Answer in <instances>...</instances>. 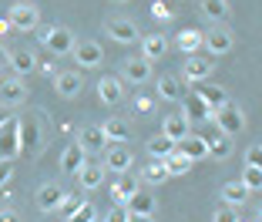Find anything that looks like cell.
I'll list each match as a JSON object with an SVG mask.
<instances>
[{"mask_svg": "<svg viewBox=\"0 0 262 222\" xmlns=\"http://www.w3.org/2000/svg\"><path fill=\"white\" fill-rule=\"evenodd\" d=\"M212 122H215V128L222 131V135L235 138L246 131V111L235 105H222V108H212Z\"/></svg>", "mask_w": 262, "mask_h": 222, "instance_id": "1", "label": "cell"}, {"mask_svg": "<svg viewBox=\"0 0 262 222\" xmlns=\"http://www.w3.org/2000/svg\"><path fill=\"white\" fill-rule=\"evenodd\" d=\"M202 47H205L212 57H222V54H229L232 47H235V41H232V31H225L222 24H215L212 31L202 34Z\"/></svg>", "mask_w": 262, "mask_h": 222, "instance_id": "2", "label": "cell"}, {"mask_svg": "<svg viewBox=\"0 0 262 222\" xmlns=\"http://www.w3.org/2000/svg\"><path fill=\"white\" fill-rule=\"evenodd\" d=\"M74 34L68 31V27H47V34H44V47L51 54H54V57H64V54H71L74 51Z\"/></svg>", "mask_w": 262, "mask_h": 222, "instance_id": "3", "label": "cell"}, {"mask_svg": "<svg viewBox=\"0 0 262 222\" xmlns=\"http://www.w3.org/2000/svg\"><path fill=\"white\" fill-rule=\"evenodd\" d=\"M10 27L14 31H37V24H40V14L34 4H14L10 7Z\"/></svg>", "mask_w": 262, "mask_h": 222, "instance_id": "4", "label": "cell"}, {"mask_svg": "<svg viewBox=\"0 0 262 222\" xmlns=\"http://www.w3.org/2000/svg\"><path fill=\"white\" fill-rule=\"evenodd\" d=\"M17 152H20V122L17 118H10L4 128H0V158H17Z\"/></svg>", "mask_w": 262, "mask_h": 222, "instance_id": "5", "label": "cell"}, {"mask_svg": "<svg viewBox=\"0 0 262 222\" xmlns=\"http://www.w3.org/2000/svg\"><path fill=\"white\" fill-rule=\"evenodd\" d=\"M24 98H27V85L20 77H0V105L17 108V105H24Z\"/></svg>", "mask_w": 262, "mask_h": 222, "instance_id": "6", "label": "cell"}, {"mask_svg": "<svg viewBox=\"0 0 262 222\" xmlns=\"http://www.w3.org/2000/svg\"><path fill=\"white\" fill-rule=\"evenodd\" d=\"M71 54H74V61L81 64L84 71L88 68H98V64L104 61V51H101L98 41H81V44H74V51H71Z\"/></svg>", "mask_w": 262, "mask_h": 222, "instance_id": "7", "label": "cell"}, {"mask_svg": "<svg viewBox=\"0 0 262 222\" xmlns=\"http://www.w3.org/2000/svg\"><path fill=\"white\" fill-rule=\"evenodd\" d=\"M212 71H215V61H212V57H199V54H192V57L185 61V81H188V85H195V81H208Z\"/></svg>", "mask_w": 262, "mask_h": 222, "instance_id": "8", "label": "cell"}, {"mask_svg": "<svg viewBox=\"0 0 262 222\" xmlns=\"http://www.w3.org/2000/svg\"><path fill=\"white\" fill-rule=\"evenodd\" d=\"M162 135H165V138H171V142L178 145L182 138L192 135V122H188V118L182 115V111H175V115H168V118L162 122Z\"/></svg>", "mask_w": 262, "mask_h": 222, "instance_id": "9", "label": "cell"}, {"mask_svg": "<svg viewBox=\"0 0 262 222\" xmlns=\"http://www.w3.org/2000/svg\"><path fill=\"white\" fill-rule=\"evenodd\" d=\"M121 77L128 85H145L148 77H151V61H145V57H128L124 68H121Z\"/></svg>", "mask_w": 262, "mask_h": 222, "instance_id": "10", "label": "cell"}, {"mask_svg": "<svg viewBox=\"0 0 262 222\" xmlns=\"http://www.w3.org/2000/svg\"><path fill=\"white\" fill-rule=\"evenodd\" d=\"M84 162H88V152L81 148V142H71V145L64 148V155H61V169H64V175H77V172L84 169Z\"/></svg>", "mask_w": 262, "mask_h": 222, "instance_id": "11", "label": "cell"}, {"mask_svg": "<svg viewBox=\"0 0 262 222\" xmlns=\"http://www.w3.org/2000/svg\"><path fill=\"white\" fill-rule=\"evenodd\" d=\"M104 169L124 175V172L131 169V152L124 145H108V148H104Z\"/></svg>", "mask_w": 262, "mask_h": 222, "instance_id": "12", "label": "cell"}, {"mask_svg": "<svg viewBox=\"0 0 262 222\" xmlns=\"http://www.w3.org/2000/svg\"><path fill=\"white\" fill-rule=\"evenodd\" d=\"M192 91L199 94V98L205 101L208 108H222V105H229V94H225V88H219V85H208V81H195Z\"/></svg>", "mask_w": 262, "mask_h": 222, "instance_id": "13", "label": "cell"}, {"mask_svg": "<svg viewBox=\"0 0 262 222\" xmlns=\"http://www.w3.org/2000/svg\"><path fill=\"white\" fill-rule=\"evenodd\" d=\"M98 98L104 101V105H121V98H124V88H121V77H115V74H104L98 81Z\"/></svg>", "mask_w": 262, "mask_h": 222, "instance_id": "14", "label": "cell"}, {"mask_svg": "<svg viewBox=\"0 0 262 222\" xmlns=\"http://www.w3.org/2000/svg\"><path fill=\"white\" fill-rule=\"evenodd\" d=\"M104 31L111 34V41H118V44H135L138 41V27L131 21H124V17H115V21H108V27Z\"/></svg>", "mask_w": 262, "mask_h": 222, "instance_id": "15", "label": "cell"}, {"mask_svg": "<svg viewBox=\"0 0 262 222\" xmlns=\"http://www.w3.org/2000/svg\"><path fill=\"white\" fill-rule=\"evenodd\" d=\"M104 175H108V169L104 165H94V162H84V169L77 172V185L84 192H91V189H98V185H104Z\"/></svg>", "mask_w": 262, "mask_h": 222, "instance_id": "16", "label": "cell"}, {"mask_svg": "<svg viewBox=\"0 0 262 222\" xmlns=\"http://www.w3.org/2000/svg\"><path fill=\"white\" fill-rule=\"evenodd\" d=\"M182 101H185L182 115H185L188 122H212V108H208V105H205V101H202L195 91H192V94H185Z\"/></svg>", "mask_w": 262, "mask_h": 222, "instance_id": "17", "label": "cell"}, {"mask_svg": "<svg viewBox=\"0 0 262 222\" xmlns=\"http://www.w3.org/2000/svg\"><path fill=\"white\" fill-rule=\"evenodd\" d=\"M81 85H84V81H81L77 71H61V74L54 77V91L61 94V98H77V94H81Z\"/></svg>", "mask_w": 262, "mask_h": 222, "instance_id": "18", "label": "cell"}, {"mask_svg": "<svg viewBox=\"0 0 262 222\" xmlns=\"http://www.w3.org/2000/svg\"><path fill=\"white\" fill-rule=\"evenodd\" d=\"M111 142H108V135H104V128L101 125H91V128H84V135H81V148H84L88 155H98V152H104Z\"/></svg>", "mask_w": 262, "mask_h": 222, "instance_id": "19", "label": "cell"}, {"mask_svg": "<svg viewBox=\"0 0 262 222\" xmlns=\"http://www.w3.org/2000/svg\"><path fill=\"white\" fill-rule=\"evenodd\" d=\"M178 152L182 155H188L192 162H202V158H208V145H205V135H188V138H182L178 142Z\"/></svg>", "mask_w": 262, "mask_h": 222, "instance_id": "20", "label": "cell"}, {"mask_svg": "<svg viewBox=\"0 0 262 222\" xmlns=\"http://www.w3.org/2000/svg\"><path fill=\"white\" fill-rule=\"evenodd\" d=\"M61 199H64V189H61V185H54V182H44L37 189V206L44 209V212H54V209L61 206Z\"/></svg>", "mask_w": 262, "mask_h": 222, "instance_id": "21", "label": "cell"}, {"mask_svg": "<svg viewBox=\"0 0 262 222\" xmlns=\"http://www.w3.org/2000/svg\"><path fill=\"white\" fill-rule=\"evenodd\" d=\"M124 209H128L131 215H155V195L145 192V189H138L128 202H124Z\"/></svg>", "mask_w": 262, "mask_h": 222, "instance_id": "22", "label": "cell"}, {"mask_svg": "<svg viewBox=\"0 0 262 222\" xmlns=\"http://www.w3.org/2000/svg\"><path fill=\"white\" fill-rule=\"evenodd\" d=\"M10 68L17 71V77L31 74L34 68H37V57H34V51H27V47H17V51H10Z\"/></svg>", "mask_w": 262, "mask_h": 222, "instance_id": "23", "label": "cell"}, {"mask_svg": "<svg viewBox=\"0 0 262 222\" xmlns=\"http://www.w3.org/2000/svg\"><path fill=\"white\" fill-rule=\"evenodd\" d=\"M165 54H168V41H165L162 34H148V37L141 41V57H145V61H158Z\"/></svg>", "mask_w": 262, "mask_h": 222, "instance_id": "24", "label": "cell"}, {"mask_svg": "<svg viewBox=\"0 0 262 222\" xmlns=\"http://www.w3.org/2000/svg\"><path fill=\"white\" fill-rule=\"evenodd\" d=\"M138 189H141V185H138V178L124 172V175L118 178L115 185H111V195H115V202H118V206H124V202H128V199H131V195H135Z\"/></svg>", "mask_w": 262, "mask_h": 222, "instance_id": "25", "label": "cell"}, {"mask_svg": "<svg viewBox=\"0 0 262 222\" xmlns=\"http://www.w3.org/2000/svg\"><path fill=\"white\" fill-rule=\"evenodd\" d=\"M205 145H208V155H212V158H229L232 155V138L222 135V131H219V135H205Z\"/></svg>", "mask_w": 262, "mask_h": 222, "instance_id": "26", "label": "cell"}, {"mask_svg": "<svg viewBox=\"0 0 262 222\" xmlns=\"http://www.w3.org/2000/svg\"><path fill=\"white\" fill-rule=\"evenodd\" d=\"M101 128H104V135H108V142H118V145L131 138V128H128V122H121V118H108V122L101 125Z\"/></svg>", "mask_w": 262, "mask_h": 222, "instance_id": "27", "label": "cell"}, {"mask_svg": "<svg viewBox=\"0 0 262 222\" xmlns=\"http://www.w3.org/2000/svg\"><path fill=\"white\" fill-rule=\"evenodd\" d=\"M158 94H162L165 101H182L185 98V85H182L178 77H162V81H158Z\"/></svg>", "mask_w": 262, "mask_h": 222, "instance_id": "28", "label": "cell"}, {"mask_svg": "<svg viewBox=\"0 0 262 222\" xmlns=\"http://www.w3.org/2000/svg\"><path fill=\"white\" fill-rule=\"evenodd\" d=\"M171 152H175V142L165 138L162 131H158L155 138H148V155H151V158H168Z\"/></svg>", "mask_w": 262, "mask_h": 222, "instance_id": "29", "label": "cell"}, {"mask_svg": "<svg viewBox=\"0 0 262 222\" xmlns=\"http://www.w3.org/2000/svg\"><path fill=\"white\" fill-rule=\"evenodd\" d=\"M141 178H145L148 185H158V182H165V178H171L168 169H165V158H151L145 165V172H141Z\"/></svg>", "mask_w": 262, "mask_h": 222, "instance_id": "30", "label": "cell"}, {"mask_svg": "<svg viewBox=\"0 0 262 222\" xmlns=\"http://www.w3.org/2000/svg\"><path fill=\"white\" fill-rule=\"evenodd\" d=\"M192 165H195V162L188 158V155H182L178 148L168 155V158H165V169H168V175H185V172H192Z\"/></svg>", "mask_w": 262, "mask_h": 222, "instance_id": "31", "label": "cell"}, {"mask_svg": "<svg viewBox=\"0 0 262 222\" xmlns=\"http://www.w3.org/2000/svg\"><path fill=\"white\" fill-rule=\"evenodd\" d=\"M249 195H252V192H249L242 182H229V185H222V199H225V206H242Z\"/></svg>", "mask_w": 262, "mask_h": 222, "instance_id": "32", "label": "cell"}, {"mask_svg": "<svg viewBox=\"0 0 262 222\" xmlns=\"http://www.w3.org/2000/svg\"><path fill=\"white\" fill-rule=\"evenodd\" d=\"M202 14H205L208 21L222 24L225 17H229V0H202Z\"/></svg>", "mask_w": 262, "mask_h": 222, "instance_id": "33", "label": "cell"}, {"mask_svg": "<svg viewBox=\"0 0 262 222\" xmlns=\"http://www.w3.org/2000/svg\"><path fill=\"white\" fill-rule=\"evenodd\" d=\"M242 185H246L249 192H262V169H255V165H246L242 169Z\"/></svg>", "mask_w": 262, "mask_h": 222, "instance_id": "34", "label": "cell"}, {"mask_svg": "<svg viewBox=\"0 0 262 222\" xmlns=\"http://www.w3.org/2000/svg\"><path fill=\"white\" fill-rule=\"evenodd\" d=\"M178 47H182V51L192 57V54L202 47V34H199V31H182V34H178Z\"/></svg>", "mask_w": 262, "mask_h": 222, "instance_id": "35", "label": "cell"}, {"mask_svg": "<svg viewBox=\"0 0 262 222\" xmlns=\"http://www.w3.org/2000/svg\"><path fill=\"white\" fill-rule=\"evenodd\" d=\"M37 125L34 122H20V148H34L37 145Z\"/></svg>", "mask_w": 262, "mask_h": 222, "instance_id": "36", "label": "cell"}, {"mask_svg": "<svg viewBox=\"0 0 262 222\" xmlns=\"http://www.w3.org/2000/svg\"><path fill=\"white\" fill-rule=\"evenodd\" d=\"M94 219H98V209H94L91 202H81V209L71 215V222H94Z\"/></svg>", "mask_w": 262, "mask_h": 222, "instance_id": "37", "label": "cell"}, {"mask_svg": "<svg viewBox=\"0 0 262 222\" xmlns=\"http://www.w3.org/2000/svg\"><path fill=\"white\" fill-rule=\"evenodd\" d=\"M77 209H81V199H77V195H64L61 206H57V212H61L64 219H71V215H74Z\"/></svg>", "mask_w": 262, "mask_h": 222, "instance_id": "38", "label": "cell"}, {"mask_svg": "<svg viewBox=\"0 0 262 222\" xmlns=\"http://www.w3.org/2000/svg\"><path fill=\"white\" fill-rule=\"evenodd\" d=\"M128 219H131V212L124 206H118V202L108 209V215H104V222H128Z\"/></svg>", "mask_w": 262, "mask_h": 222, "instance_id": "39", "label": "cell"}, {"mask_svg": "<svg viewBox=\"0 0 262 222\" xmlns=\"http://www.w3.org/2000/svg\"><path fill=\"white\" fill-rule=\"evenodd\" d=\"M215 222H242V219L235 212V206H222V209H215Z\"/></svg>", "mask_w": 262, "mask_h": 222, "instance_id": "40", "label": "cell"}, {"mask_svg": "<svg viewBox=\"0 0 262 222\" xmlns=\"http://www.w3.org/2000/svg\"><path fill=\"white\" fill-rule=\"evenodd\" d=\"M10 178H14V162H10V158H0V189H4Z\"/></svg>", "mask_w": 262, "mask_h": 222, "instance_id": "41", "label": "cell"}, {"mask_svg": "<svg viewBox=\"0 0 262 222\" xmlns=\"http://www.w3.org/2000/svg\"><path fill=\"white\" fill-rule=\"evenodd\" d=\"M246 165H255V169H262V145L246 148Z\"/></svg>", "mask_w": 262, "mask_h": 222, "instance_id": "42", "label": "cell"}, {"mask_svg": "<svg viewBox=\"0 0 262 222\" xmlns=\"http://www.w3.org/2000/svg\"><path fill=\"white\" fill-rule=\"evenodd\" d=\"M151 14H155V17H165V21H168V17L175 14V10H171L168 4H165V0H155V7H151Z\"/></svg>", "mask_w": 262, "mask_h": 222, "instance_id": "43", "label": "cell"}, {"mask_svg": "<svg viewBox=\"0 0 262 222\" xmlns=\"http://www.w3.org/2000/svg\"><path fill=\"white\" fill-rule=\"evenodd\" d=\"M135 111H138V115H148V111H151V101L148 98H135Z\"/></svg>", "mask_w": 262, "mask_h": 222, "instance_id": "44", "label": "cell"}, {"mask_svg": "<svg viewBox=\"0 0 262 222\" xmlns=\"http://www.w3.org/2000/svg\"><path fill=\"white\" fill-rule=\"evenodd\" d=\"M0 222H20V215L14 209H0Z\"/></svg>", "mask_w": 262, "mask_h": 222, "instance_id": "45", "label": "cell"}, {"mask_svg": "<svg viewBox=\"0 0 262 222\" xmlns=\"http://www.w3.org/2000/svg\"><path fill=\"white\" fill-rule=\"evenodd\" d=\"M10 118H14V115H10V111H7V108H4V105H0V128H4V125H7V122H10Z\"/></svg>", "mask_w": 262, "mask_h": 222, "instance_id": "46", "label": "cell"}, {"mask_svg": "<svg viewBox=\"0 0 262 222\" xmlns=\"http://www.w3.org/2000/svg\"><path fill=\"white\" fill-rule=\"evenodd\" d=\"M10 61V51H7V47H4V44H0V68H4V64H7Z\"/></svg>", "mask_w": 262, "mask_h": 222, "instance_id": "47", "label": "cell"}, {"mask_svg": "<svg viewBox=\"0 0 262 222\" xmlns=\"http://www.w3.org/2000/svg\"><path fill=\"white\" fill-rule=\"evenodd\" d=\"M128 222H155V219H151V215H131Z\"/></svg>", "mask_w": 262, "mask_h": 222, "instance_id": "48", "label": "cell"}, {"mask_svg": "<svg viewBox=\"0 0 262 222\" xmlns=\"http://www.w3.org/2000/svg\"><path fill=\"white\" fill-rule=\"evenodd\" d=\"M7 31H14V27H10V21L4 17V21H0V34H7Z\"/></svg>", "mask_w": 262, "mask_h": 222, "instance_id": "49", "label": "cell"}, {"mask_svg": "<svg viewBox=\"0 0 262 222\" xmlns=\"http://www.w3.org/2000/svg\"><path fill=\"white\" fill-rule=\"evenodd\" d=\"M259 222H262V202H259Z\"/></svg>", "mask_w": 262, "mask_h": 222, "instance_id": "50", "label": "cell"}, {"mask_svg": "<svg viewBox=\"0 0 262 222\" xmlns=\"http://www.w3.org/2000/svg\"><path fill=\"white\" fill-rule=\"evenodd\" d=\"M115 4H124V0H115Z\"/></svg>", "mask_w": 262, "mask_h": 222, "instance_id": "51", "label": "cell"}]
</instances>
